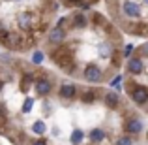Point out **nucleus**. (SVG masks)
<instances>
[{"mask_svg":"<svg viewBox=\"0 0 148 145\" xmlns=\"http://www.w3.org/2000/svg\"><path fill=\"white\" fill-rule=\"evenodd\" d=\"M30 145H47V142H43V139H38V142H32Z\"/></svg>","mask_w":148,"mask_h":145,"instance_id":"obj_23","label":"nucleus"},{"mask_svg":"<svg viewBox=\"0 0 148 145\" xmlns=\"http://www.w3.org/2000/svg\"><path fill=\"white\" fill-rule=\"evenodd\" d=\"M105 104H107L109 108H116V105L120 104L118 94H116V92H107V94H105Z\"/></svg>","mask_w":148,"mask_h":145,"instance_id":"obj_11","label":"nucleus"},{"mask_svg":"<svg viewBox=\"0 0 148 145\" xmlns=\"http://www.w3.org/2000/svg\"><path fill=\"white\" fill-rule=\"evenodd\" d=\"M116 145H135V142H133L131 136H120V138L116 139Z\"/></svg>","mask_w":148,"mask_h":145,"instance_id":"obj_16","label":"nucleus"},{"mask_svg":"<svg viewBox=\"0 0 148 145\" xmlns=\"http://www.w3.org/2000/svg\"><path fill=\"white\" fill-rule=\"evenodd\" d=\"M32 62L34 64H41V62H43V53H41V51H36V53L32 55Z\"/></svg>","mask_w":148,"mask_h":145,"instance_id":"obj_18","label":"nucleus"},{"mask_svg":"<svg viewBox=\"0 0 148 145\" xmlns=\"http://www.w3.org/2000/svg\"><path fill=\"white\" fill-rule=\"evenodd\" d=\"M32 108H34V98H32V96H26L25 102H23L21 111H23V113H30V111H32Z\"/></svg>","mask_w":148,"mask_h":145,"instance_id":"obj_15","label":"nucleus"},{"mask_svg":"<svg viewBox=\"0 0 148 145\" xmlns=\"http://www.w3.org/2000/svg\"><path fill=\"white\" fill-rule=\"evenodd\" d=\"M98 51H99L101 57H111V55H112V45L109 44V42H101Z\"/></svg>","mask_w":148,"mask_h":145,"instance_id":"obj_13","label":"nucleus"},{"mask_svg":"<svg viewBox=\"0 0 148 145\" xmlns=\"http://www.w3.org/2000/svg\"><path fill=\"white\" fill-rule=\"evenodd\" d=\"M122 10H124V13H126L127 17H133V19L141 15V6H139L137 2H131V0H126V2H124Z\"/></svg>","mask_w":148,"mask_h":145,"instance_id":"obj_6","label":"nucleus"},{"mask_svg":"<svg viewBox=\"0 0 148 145\" xmlns=\"http://www.w3.org/2000/svg\"><path fill=\"white\" fill-rule=\"evenodd\" d=\"M58 96L64 98V100H73L77 96V87L73 83H62L58 89Z\"/></svg>","mask_w":148,"mask_h":145,"instance_id":"obj_5","label":"nucleus"},{"mask_svg":"<svg viewBox=\"0 0 148 145\" xmlns=\"http://www.w3.org/2000/svg\"><path fill=\"white\" fill-rule=\"evenodd\" d=\"M84 79H86L88 83H99V81L103 79V72H101L99 66L90 64V66L84 68Z\"/></svg>","mask_w":148,"mask_h":145,"instance_id":"obj_3","label":"nucleus"},{"mask_svg":"<svg viewBox=\"0 0 148 145\" xmlns=\"http://www.w3.org/2000/svg\"><path fill=\"white\" fill-rule=\"evenodd\" d=\"M84 139V132L81 130V128H75V130L71 132V136H69V143L71 145H81Z\"/></svg>","mask_w":148,"mask_h":145,"instance_id":"obj_10","label":"nucleus"},{"mask_svg":"<svg viewBox=\"0 0 148 145\" xmlns=\"http://www.w3.org/2000/svg\"><path fill=\"white\" fill-rule=\"evenodd\" d=\"M145 2H146V4H148V0H145Z\"/></svg>","mask_w":148,"mask_h":145,"instance_id":"obj_24","label":"nucleus"},{"mask_svg":"<svg viewBox=\"0 0 148 145\" xmlns=\"http://www.w3.org/2000/svg\"><path fill=\"white\" fill-rule=\"evenodd\" d=\"M124 130H126L127 136H137V134H141V132L145 130V124H143L141 119H137V117H131V119L126 121V124H124Z\"/></svg>","mask_w":148,"mask_h":145,"instance_id":"obj_1","label":"nucleus"},{"mask_svg":"<svg viewBox=\"0 0 148 145\" xmlns=\"http://www.w3.org/2000/svg\"><path fill=\"white\" fill-rule=\"evenodd\" d=\"M137 51H139L141 55H145V57H148V42H146V44H143V45H141V47H139Z\"/></svg>","mask_w":148,"mask_h":145,"instance_id":"obj_19","label":"nucleus"},{"mask_svg":"<svg viewBox=\"0 0 148 145\" xmlns=\"http://www.w3.org/2000/svg\"><path fill=\"white\" fill-rule=\"evenodd\" d=\"M75 26H79V28L86 26V17L84 15H75Z\"/></svg>","mask_w":148,"mask_h":145,"instance_id":"obj_17","label":"nucleus"},{"mask_svg":"<svg viewBox=\"0 0 148 145\" xmlns=\"http://www.w3.org/2000/svg\"><path fill=\"white\" fill-rule=\"evenodd\" d=\"M120 81H122V76H116L114 79H112V83H111V87H118L120 85Z\"/></svg>","mask_w":148,"mask_h":145,"instance_id":"obj_22","label":"nucleus"},{"mask_svg":"<svg viewBox=\"0 0 148 145\" xmlns=\"http://www.w3.org/2000/svg\"><path fill=\"white\" fill-rule=\"evenodd\" d=\"M83 100L84 102H94V92H90V91L84 92V98H83Z\"/></svg>","mask_w":148,"mask_h":145,"instance_id":"obj_20","label":"nucleus"},{"mask_svg":"<svg viewBox=\"0 0 148 145\" xmlns=\"http://www.w3.org/2000/svg\"><path fill=\"white\" fill-rule=\"evenodd\" d=\"M19 25H21V28L28 30L30 26H32V17H30V13H21L19 15Z\"/></svg>","mask_w":148,"mask_h":145,"instance_id":"obj_12","label":"nucleus"},{"mask_svg":"<svg viewBox=\"0 0 148 145\" xmlns=\"http://www.w3.org/2000/svg\"><path fill=\"white\" fill-rule=\"evenodd\" d=\"M143 70H145V62L141 57H131L127 60V72L130 74H143Z\"/></svg>","mask_w":148,"mask_h":145,"instance_id":"obj_7","label":"nucleus"},{"mask_svg":"<svg viewBox=\"0 0 148 145\" xmlns=\"http://www.w3.org/2000/svg\"><path fill=\"white\" fill-rule=\"evenodd\" d=\"M64 38H66V30L62 28V26H54V28L49 32V42H51V44H54V45L62 44Z\"/></svg>","mask_w":148,"mask_h":145,"instance_id":"obj_8","label":"nucleus"},{"mask_svg":"<svg viewBox=\"0 0 148 145\" xmlns=\"http://www.w3.org/2000/svg\"><path fill=\"white\" fill-rule=\"evenodd\" d=\"M88 138H90L92 143H101L107 139V132L103 130V128H92L90 134H88Z\"/></svg>","mask_w":148,"mask_h":145,"instance_id":"obj_9","label":"nucleus"},{"mask_svg":"<svg viewBox=\"0 0 148 145\" xmlns=\"http://www.w3.org/2000/svg\"><path fill=\"white\" fill-rule=\"evenodd\" d=\"M131 51H133V45H126V51H124V57L131 58Z\"/></svg>","mask_w":148,"mask_h":145,"instance_id":"obj_21","label":"nucleus"},{"mask_svg":"<svg viewBox=\"0 0 148 145\" xmlns=\"http://www.w3.org/2000/svg\"><path fill=\"white\" fill-rule=\"evenodd\" d=\"M32 132H34V134H38V136L45 134V132H47V124H45L43 121H36V123L32 124Z\"/></svg>","mask_w":148,"mask_h":145,"instance_id":"obj_14","label":"nucleus"},{"mask_svg":"<svg viewBox=\"0 0 148 145\" xmlns=\"http://www.w3.org/2000/svg\"><path fill=\"white\" fill-rule=\"evenodd\" d=\"M130 96H131V100H133L137 105H145L148 102V89L143 87V85H137V87L131 89Z\"/></svg>","mask_w":148,"mask_h":145,"instance_id":"obj_2","label":"nucleus"},{"mask_svg":"<svg viewBox=\"0 0 148 145\" xmlns=\"http://www.w3.org/2000/svg\"><path fill=\"white\" fill-rule=\"evenodd\" d=\"M34 89H36V94L47 96V94H51V91H53V83H51L47 77H40V79H36V83H34Z\"/></svg>","mask_w":148,"mask_h":145,"instance_id":"obj_4","label":"nucleus"}]
</instances>
